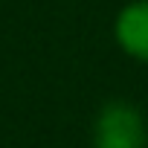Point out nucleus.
<instances>
[{
  "instance_id": "f257e3e1",
  "label": "nucleus",
  "mask_w": 148,
  "mask_h": 148,
  "mask_svg": "<svg viewBox=\"0 0 148 148\" xmlns=\"http://www.w3.org/2000/svg\"><path fill=\"white\" fill-rule=\"evenodd\" d=\"M145 125L142 116L122 102L108 105L96 119V148H142Z\"/></svg>"
},
{
  "instance_id": "f03ea898",
  "label": "nucleus",
  "mask_w": 148,
  "mask_h": 148,
  "mask_svg": "<svg viewBox=\"0 0 148 148\" xmlns=\"http://www.w3.org/2000/svg\"><path fill=\"white\" fill-rule=\"evenodd\" d=\"M116 41L139 61H148V0L131 3L116 18Z\"/></svg>"
}]
</instances>
